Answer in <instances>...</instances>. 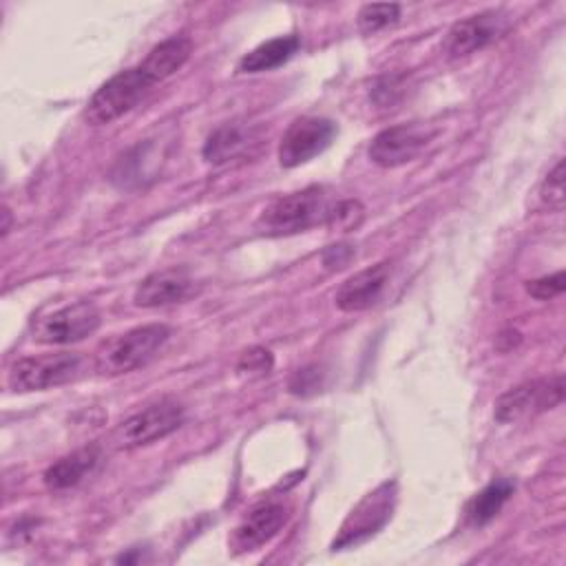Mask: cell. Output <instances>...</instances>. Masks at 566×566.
I'll return each mask as SVG.
<instances>
[{"label": "cell", "mask_w": 566, "mask_h": 566, "mask_svg": "<svg viewBox=\"0 0 566 566\" xmlns=\"http://www.w3.org/2000/svg\"><path fill=\"white\" fill-rule=\"evenodd\" d=\"M513 493V482L506 478L493 480L491 484H486L467 506V520L473 526H484L489 524L506 504V500Z\"/></svg>", "instance_id": "d6986e66"}, {"label": "cell", "mask_w": 566, "mask_h": 566, "mask_svg": "<svg viewBox=\"0 0 566 566\" xmlns=\"http://www.w3.org/2000/svg\"><path fill=\"white\" fill-rule=\"evenodd\" d=\"M389 279V265L376 263L371 268H365L349 279L340 283V287L334 294V303L343 312H363L371 305H376L385 292Z\"/></svg>", "instance_id": "4fadbf2b"}, {"label": "cell", "mask_w": 566, "mask_h": 566, "mask_svg": "<svg viewBox=\"0 0 566 566\" xmlns=\"http://www.w3.org/2000/svg\"><path fill=\"white\" fill-rule=\"evenodd\" d=\"M336 137V124L327 117L305 115L294 119L281 137L279 164L283 168H296L321 155Z\"/></svg>", "instance_id": "9c48e42d"}, {"label": "cell", "mask_w": 566, "mask_h": 566, "mask_svg": "<svg viewBox=\"0 0 566 566\" xmlns=\"http://www.w3.org/2000/svg\"><path fill=\"white\" fill-rule=\"evenodd\" d=\"M84 360L75 352H55L42 356H24L9 369V387L13 391H44L75 380Z\"/></svg>", "instance_id": "277c9868"}, {"label": "cell", "mask_w": 566, "mask_h": 566, "mask_svg": "<svg viewBox=\"0 0 566 566\" xmlns=\"http://www.w3.org/2000/svg\"><path fill=\"white\" fill-rule=\"evenodd\" d=\"M327 221L334 223L338 230H354L363 221V206L356 199L340 201L336 203V208L329 210Z\"/></svg>", "instance_id": "cb8c5ba5"}, {"label": "cell", "mask_w": 566, "mask_h": 566, "mask_svg": "<svg viewBox=\"0 0 566 566\" xmlns=\"http://www.w3.org/2000/svg\"><path fill=\"white\" fill-rule=\"evenodd\" d=\"M192 42L186 35H172L148 51V55L139 62V69L153 80V84L164 82L172 73H177L190 57Z\"/></svg>", "instance_id": "2e32d148"}, {"label": "cell", "mask_w": 566, "mask_h": 566, "mask_svg": "<svg viewBox=\"0 0 566 566\" xmlns=\"http://www.w3.org/2000/svg\"><path fill=\"white\" fill-rule=\"evenodd\" d=\"M184 422V407L175 400H159L128 416L111 436L115 449H137L166 438Z\"/></svg>", "instance_id": "8992f818"}, {"label": "cell", "mask_w": 566, "mask_h": 566, "mask_svg": "<svg viewBox=\"0 0 566 566\" xmlns=\"http://www.w3.org/2000/svg\"><path fill=\"white\" fill-rule=\"evenodd\" d=\"M436 128L424 124H396L380 130L369 144V159L380 168H398L413 161L436 137Z\"/></svg>", "instance_id": "30bf717a"}, {"label": "cell", "mask_w": 566, "mask_h": 566, "mask_svg": "<svg viewBox=\"0 0 566 566\" xmlns=\"http://www.w3.org/2000/svg\"><path fill=\"white\" fill-rule=\"evenodd\" d=\"M153 86V80L139 69V64L119 71L91 95L84 108V119L91 126L111 124L124 113L133 111Z\"/></svg>", "instance_id": "3957f363"}, {"label": "cell", "mask_w": 566, "mask_h": 566, "mask_svg": "<svg viewBox=\"0 0 566 566\" xmlns=\"http://www.w3.org/2000/svg\"><path fill=\"white\" fill-rule=\"evenodd\" d=\"M562 398H564V378L562 374H555L548 378L522 382L504 391L495 400L493 413L500 422H515L520 418L553 409L555 405L562 402Z\"/></svg>", "instance_id": "52a82bcc"}, {"label": "cell", "mask_w": 566, "mask_h": 566, "mask_svg": "<svg viewBox=\"0 0 566 566\" xmlns=\"http://www.w3.org/2000/svg\"><path fill=\"white\" fill-rule=\"evenodd\" d=\"M99 327V312L88 301H75L38 318L33 338L46 345H71L91 336Z\"/></svg>", "instance_id": "ba28073f"}, {"label": "cell", "mask_w": 566, "mask_h": 566, "mask_svg": "<svg viewBox=\"0 0 566 566\" xmlns=\"http://www.w3.org/2000/svg\"><path fill=\"white\" fill-rule=\"evenodd\" d=\"M301 46L298 35H279L272 38L259 46H254L248 55L239 60V71L241 73H263L272 71L281 64H285Z\"/></svg>", "instance_id": "e0dca14e"}, {"label": "cell", "mask_w": 566, "mask_h": 566, "mask_svg": "<svg viewBox=\"0 0 566 566\" xmlns=\"http://www.w3.org/2000/svg\"><path fill=\"white\" fill-rule=\"evenodd\" d=\"M168 338H170V327L161 323L133 327L99 345L95 354V369L102 376L128 374L139 365H144L146 360H150Z\"/></svg>", "instance_id": "7a4b0ae2"}, {"label": "cell", "mask_w": 566, "mask_h": 566, "mask_svg": "<svg viewBox=\"0 0 566 566\" xmlns=\"http://www.w3.org/2000/svg\"><path fill=\"white\" fill-rule=\"evenodd\" d=\"M566 290V276L564 272H555V274H546L539 279H533L526 283V292L537 298V301H548L553 296H559Z\"/></svg>", "instance_id": "603a6c76"}, {"label": "cell", "mask_w": 566, "mask_h": 566, "mask_svg": "<svg viewBox=\"0 0 566 566\" xmlns=\"http://www.w3.org/2000/svg\"><path fill=\"white\" fill-rule=\"evenodd\" d=\"M504 29H506L504 15H500L495 11L475 13V15H469L464 20L455 22L449 29L444 49H447L449 57H467V55L484 49L493 40H497Z\"/></svg>", "instance_id": "7c38bea8"}, {"label": "cell", "mask_w": 566, "mask_h": 566, "mask_svg": "<svg viewBox=\"0 0 566 566\" xmlns=\"http://www.w3.org/2000/svg\"><path fill=\"white\" fill-rule=\"evenodd\" d=\"M318 387H321V378H318L316 367H303L290 380V389L294 394H301V396H305L310 391H316Z\"/></svg>", "instance_id": "d4e9b609"}, {"label": "cell", "mask_w": 566, "mask_h": 566, "mask_svg": "<svg viewBox=\"0 0 566 566\" xmlns=\"http://www.w3.org/2000/svg\"><path fill=\"white\" fill-rule=\"evenodd\" d=\"M2 219H4V223H2V234H7L9 232V208H2Z\"/></svg>", "instance_id": "83f0119b"}, {"label": "cell", "mask_w": 566, "mask_h": 566, "mask_svg": "<svg viewBox=\"0 0 566 566\" xmlns=\"http://www.w3.org/2000/svg\"><path fill=\"white\" fill-rule=\"evenodd\" d=\"M274 365L272 352L265 347H250L248 352H243V356L237 363V371L248 374V376H261L268 374Z\"/></svg>", "instance_id": "7402d4cb"}, {"label": "cell", "mask_w": 566, "mask_h": 566, "mask_svg": "<svg viewBox=\"0 0 566 566\" xmlns=\"http://www.w3.org/2000/svg\"><path fill=\"white\" fill-rule=\"evenodd\" d=\"M290 509L281 502H263L254 506L232 531L228 544L232 553H250L268 544L287 522Z\"/></svg>", "instance_id": "8fae6325"}, {"label": "cell", "mask_w": 566, "mask_h": 566, "mask_svg": "<svg viewBox=\"0 0 566 566\" xmlns=\"http://www.w3.org/2000/svg\"><path fill=\"white\" fill-rule=\"evenodd\" d=\"M99 460H102V449L97 444L82 447V449L60 458L57 462H53L44 471V484L51 491H64V489L77 486L86 475H91L95 471Z\"/></svg>", "instance_id": "9a60e30c"}, {"label": "cell", "mask_w": 566, "mask_h": 566, "mask_svg": "<svg viewBox=\"0 0 566 566\" xmlns=\"http://www.w3.org/2000/svg\"><path fill=\"white\" fill-rule=\"evenodd\" d=\"M396 482L387 480L369 491L345 517L338 528V535L332 542V551H343L363 544L371 535H376L391 517L396 506Z\"/></svg>", "instance_id": "5b68a950"}, {"label": "cell", "mask_w": 566, "mask_h": 566, "mask_svg": "<svg viewBox=\"0 0 566 566\" xmlns=\"http://www.w3.org/2000/svg\"><path fill=\"white\" fill-rule=\"evenodd\" d=\"M250 137L252 135L248 128H243L239 124H223L208 135L206 144H203V159L214 166L228 164L230 159H234L237 155H241L248 148Z\"/></svg>", "instance_id": "ac0fdd59"}, {"label": "cell", "mask_w": 566, "mask_h": 566, "mask_svg": "<svg viewBox=\"0 0 566 566\" xmlns=\"http://www.w3.org/2000/svg\"><path fill=\"white\" fill-rule=\"evenodd\" d=\"M352 256H354V248L349 243H336L323 252V263L329 270H334V268H343Z\"/></svg>", "instance_id": "484cf974"}, {"label": "cell", "mask_w": 566, "mask_h": 566, "mask_svg": "<svg viewBox=\"0 0 566 566\" xmlns=\"http://www.w3.org/2000/svg\"><path fill=\"white\" fill-rule=\"evenodd\" d=\"M539 199L551 210L564 208V159H559L555 168L544 177L539 186Z\"/></svg>", "instance_id": "44dd1931"}, {"label": "cell", "mask_w": 566, "mask_h": 566, "mask_svg": "<svg viewBox=\"0 0 566 566\" xmlns=\"http://www.w3.org/2000/svg\"><path fill=\"white\" fill-rule=\"evenodd\" d=\"M400 18V4H365L360 7L356 20H358V29L365 35L378 33L391 24H396Z\"/></svg>", "instance_id": "ffe728a7"}, {"label": "cell", "mask_w": 566, "mask_h": 566, "mask_svg": "<svg viewBox=\"0 0 566 566\" xmlns=\"http://www.w3.org/2000/svg\"><path fill=\"white\" fill-rule=\"evenodd\" d=\"M329 210L332 208L327 206L323 188L310 186L270 201L261 210L254 226L265 237L296 234L316 226L318 221H327Z\"/></svg>", "instance_id": "6da1fadb"}, {"label": "cell", "mask_w": 566, "mask_h": 566, "mask_svg": "<svg viewBox=\"0 0 566 566\" xmlns=\"http://www.w3.org/2000/svg\"><path fill=\"white\" fill-rule=\"evenodd\" d=\"M520 332H515V329H504L500 336H497V347L502 349V352H509V349H513L517 343H520Z\"/></svg>", "instance_id": "4316f807"}, {"label": "cell", "mask_w": 566, "mask_h": 566, "mask_svg": "<svg viewBox=\"0 0 566 566\" xmlns=\"http://www.w3.org/2000/svg\"><path fill=\"white\" fill-rule=\"evenodd\" d=\"M192 290V281L184 270L170 268L159 270L142 279L135 287V305L139 307H164L184 301Z\"/></svg>", "instance_id": "5bb4252c"}]
</instances>
